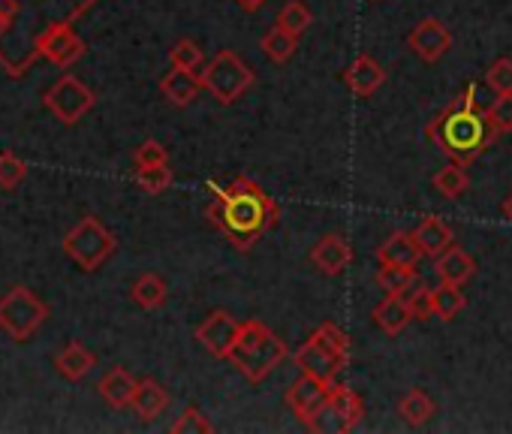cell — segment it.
I'll use <instances>...</instances> for the list:
<instances>
[{
	"instance_id": "obj_35",
	"label": "cell",
	"mask_w": 512,
	"mask_h": 434,
	"mask_svg": "<svg viewBox=\"0 0 512 434\" xmlns=\"http://www.w3.org/2000/svg\"><path fill=\"white\" fill-rule=\"evenodd\" d=\"M211 422L202 416V410H196V407H187L172 425H169V431L172 434H211Z\"/></svg>"
},
{
	"instance_id": "obj_36",
	"label": "cell",
	"mask_w": 512,
	"mask_h": 434,
	"mask_svg": "<svg viewBox=\"0 0 512 434\" xmlns=\"http://www.w3.org/2000/svg\"><path fill=\"white\" fill-rule=\"evenodd\" d=\"M485 82H488V88H494L497 94H512V61H509V58L494 61L491 70L485 73Z\"/></svg>"
},
{
	"instance_id": "obj_10",
	"label": "cell",
	"mask_w": 512,
	"mask_h": 434,
	"mask_svg": "<svg viewBox=\"0 0 512 434\" xmlns=\"http://www.w3.org/2000/svg\"><path fill=\"white\" fill-rule=\"evenodd\" d=\"M335 383L338 380H323V377H314L308 371H302V377L290 383V389H287V407L296 413V419L305 428L317 419V413L323 410V404L335 392Z\"/></svg>"
},
{
	"instance_id": "obj_27",
	"label": "cell",
	"mask_w": 512,
	"mask_h": 434,
	"mask_svg": "<svg viewBox=\"0 0 512 434\" xmlns=\"http://www.w3.org/2000/svg\"><path fill=\"white\" fill-rule=\"evenodd\" d=\"M467 187H470V178H467V166H461V163H449L434 175V190L446 199L464 196Z\"/></svg>"
},
{
	"instance_id": "obj_41",
	"label": "cell",
	"mask_w": 512,
	"mask_h": 434,
	"mask_svg": "<svg viewBox=\"0 0 512 434\" xmlns=\"http://www.w3.org/2000/svg\"><path fill=\"white\" fill-rule=\"evenodd\" d=\"M10 25H13V19H10V16H4V13H0V37H4V34L10 31Z\"/></svg>"
},
{
	"instance_id": "obj_26",
	"label": "cell",
	"mask_w": 512,
	"mask_h": 434,
	"mask_svg": "<svg viewBox=\"0 0 512 434\" xmlns=\"http://www.w3.org/2000/svg\"><path fill=\"white\" fill-rule=\"evenodd\" d=\"M263 52H266L269 61L287 64V61L299 52V37L290 34V31H284L281 25H275V28L263 37Z\"/></svg>"
},
{
	"instance_id": "obj_20",
	"label": "cell",
	"mask_w": 512,
	"mask_h": 434,
	"mask_svg": "<svg viewBox=\"0 0 512 434\" xmlns=\"http://www.w3.org/2000/svg\"><path fill=\"white\" fill-rule=\"evenodd\" d=\"M437 275L440 281H449V284H467L473 275H476V260L458 248V245H449L440 257H437Z\"/></svg>"
},
{
	"instance_id": "obj_2",
	"label": "cell",
	"mask_w": 512,
	"mask_h": 434,
	"mask_svg": "<svg viewBox=\"0 0 512 434\" xmlns=\"http://www.w3.org/2000/svg\"><path fill=\"white\" fill-rule=\"evenodd\" d=\"M497 136L500 133L491 124L488 109H482L476 100V85H467L428 127V139L461 166H470Z\"/></svg>"
},
{
	"instance_id": "obj_3",
	"label": "cell",
	"mask_w": 512,
	"mask_h": 434,
	"mask_svg": "<svg viewBox=\"0 0 512 434\" xmlns=\"http://www.w3.org/2000/svg\"><path fill=\"white\" fill-rule=\"evenodd\" d=\"M290 356L287 344L260 320H244L241 332L229 350V362L250 380V383H260L266 380L284 359Z\"/></svg>"
},
{
	"instance_id": "obj_21",
	"label": "cell",
	"mask_w": 512,
	"mask_h": 434,
	"mask_svg": "<svg viewBox=\"0 0 512 434\" xmlns=\"http://www.w3.org/2000/svg\"><path fill=\"white\" fill-rule=\"evenodd\" d=\"M97 365V356L88 350V347H82L79 341H70L58 356H55V368H58V374L61 377H67V380H82V377H88V371Z\"/></svg>"
},
{
	"instance_id": "obj_7",
	"label": "cell",
	"mask_w": 512,
	"mask_h": 434,
	"mask_svg": "<svg viewBox=\"0 0 512 434\" xmlns=\"http://www.w3.org/2000/svg\"><path fill=\"white\" fill-rule=\"evenodd\" d=\"M202 76V85L205 91L220 103V106H232L250 85H253V70L229 49L217 52L205 70L199 73Z\"/></svg>"
},
{
	"instance_id": "obj_39",
	"label": "cell",
	"mask_w": 512,
	"mask_h": 434,
	"mask_svg": "<svg viewBox=\"0 0 512 434\" xmlns=\"http://www.w3.org/2000/svg\"><path fill=\"white\" fill-rule=\"evenodd\" d=\"M0 13L10 16V19H16V13H19V0H0Z\"/></svg>"
},
{
	"instance_id": "obj_37",
	"label": "cell",
	"mask_w": 512,
	"mask_h": 434,
	"mask_svg": "<svg viewBox=\"0 0 512 434\" xmlns=\"http://www.w3.org/2000/svg\"><path fill=\"white\" fill-rule=\"evenodd\" d=\"M488 118L497 133H512V94H497V100L488 106Z\"/></svg>"
},
{
	"instance_id": "obj_42",
	"label": "cell",
	"mask_w": 512,
	"mask_h": 434,
	"mask_svg": "<svg viewBox=\"0 0 512 434\" xmlns=\"http://www.w3.org/2000/svg\"><path fill=\"white\" fill-rule=\"evenodd\" d=\"M503 217L512 224V193H509V196H506V202H503Z\"/></svg>"
},
{
	"instance_id": "obj_11",
	"label": "cell",
	"mask_w": 512,
	"mask_h": 434,
	"mask_svg": "<svg viewBox=\"0 0 512 434\" xmlns=\"http://www.w3.org/2000/svg\"><path fill=\"white\" fill-rule=\"evenodd\" d=\"M238 332H241V323H238L232 314L214 311V314H208V317L196 326V341H199L211 356L229 359V350H232Z\"/></svg>"
},
{
	"instance_id": "obj_9",
	"label": "cell",
	"mask_w": 512,
	"mask_h": 434,
	"mask_svg": "<svg viewBox=\"0 0 512 434\" xmlns=\"http://www.w3.org/2000/svg\"><path fill=\"white\" fill-rule=\"evenodd\" d=\"M365 416V404L362 398L344 386V383H335V392L329 395V401L323 404V410L317 413V419L308 425L311 431H329V434H344V431H353L359 425V419Z\"/></svg>"
},
{
	"instance_id": "obj_33",
	"label": "cell",
	"mask_w": 512,
	"mask_h": 434,
	"mask_svg": "<svg viewBox=\"0 0 512 434\" xmlns=\"http://www.w3.org/2000/svg\"><path fill=\"white\" fill-rule=\"evenodd\" d=\"M136 184L145 193H163L172 184V169L169 166H145L136 172Z\"/></svg>"
},
{
	"instance_id": "obj_16",
	"label": "cell",
	"mask_w": 512,
	"mask_h": 434,
	"mask_svg": "<svg viewBox=\"0 0 512 434\" xmlns=\"http://www.w3.org/2000/svg\"><path fill=\"white\" fill-rule=\"evenodd\" d=\"M425 254L419 251L416 239L410 233H392L380 248H377V263L380 266H401V269H419V260Z\"/></svg>"
},
{
	"instance_id": "obj_8",
	"label": "cell",
	"mask_w": 512,
	"mask_h": 434,
	"mask_svg": "<svg viewBox=\"0 0 512 434\" xmlns=\"http://www.w3.org/2000/svg\"><path fill=\"white\" fill-rule=\"evenodd\" d=\"M43 103L49 106V112L61 121V124H79L97 103L94 91L88 85H82L76 76H61L46 94Z\"/></svg>"
},
{
	"instance_id": "obj_23",
	"label": "cell",
	"mask_w": 512,
	"mask_h": 434,
	"mask_svg": "<svg viewBox=\"0 0 512 434\" xmlns=\"http://www.w3.org/2000/svg\"><path fill=\"white\" fill-rule=\"evenodd\" d=\"M169 407V392L157 383V380H139V386H136V395H133V410L139 413V419H145V422H151V419H157L163 410Z\"/></svg>"
},
{
	"instance_id": "obj_25",
	"label": "cell",
	"mask_w": 512,
	"mask_h": 434,
	"mask_svg": "<svg viewBox=\"0 0 512 434\" xmlns=\"http://www.w3.org/2000/svg\"><path fill=\"white\" fill-rule=\"evenodd\" d=\"M398 413H401V419H404L407 425L419 428V425H425V422L437 413V407H434V401H431L428 392L410 389V392L398 401Z\"/></svg>"
},
{
	"instance_id": "obj_12",
	"label": "cell",
	"mask_w": 512,
	"mask_h": 434,
	"mask_svg": "<svg viewBox=\"0 0 512 434\" xmlns=\"http://www.w3.org/2000/svg\"><path fill=\"white\" fill-rule=\"evenodd\" d=\"M407 46H410V52L419 55L425 64H437V61L449 52V46H452V34H449V28H446L440 19H422V22L410 31Z\"/></svg>"
},
{
	"instance_id": "obj_34",
	"label": "cell",
	"mask_w": 512,
	"mask_h": 434,
	"mask_svg": "<svg viewBox=\"0 0 512 434\" xmlns=\"http://www.w3.org/2000/svg\"><path fill=\"white\" fill-rule=\"evenodd\" d=\"M407 308L413 320H431L434 317V290L425 284H416V290L407 293Z\"/></svg>"
},
{
	"instance_id": "obj_38",
	"label": "cell",
	"mask_w": 512,
	"mask_h": 434,
	"mask_svg": "<svg viewBox=\"0 0 512 434\" xmlns=\"http://www.w3.org/2000/svg\"><path fill=\"white\" fill-rule=\"evenodd\" d=\"M169 163V154L160 142L154 139H145L139 148H136V169H145V166H166Z\"/></svg>"
},
{
	"instance_id": "obj_40",
	"label": "cell",
	"mask_w": 512,
	"mask_h": 434,
	"mask_svg": "<svg viewBox=\"0 0 512 434\" xmlns=\"http://www.w3.org/2000/svg\"><path fill=\"white\" fill-rule=\"evenodd\" d=\"M235 4H238V10H244V13H256V10H260V7L266 4V0H235Z\"/></svg>"
},
{
	"instance_id": "obj_19",
	"label": "cell",
	"mask_w": 512,
	"mask_h": 434,
	"mask_svg": "<svg viewBox=\"0 0 512 434\" xmlns=\"http://www.w3.org/2000/svg\"><path fill=\"white\" fill-rule=\"evenodd\" d=\"M413 239H416V245H419V251L425 257L437 260L452 245V230H449L446 221H440V217L428 214V217H422V224L413 230Z\"/></svg>"
},
{
	"instance_id": "obj_18",
	"label": "cell",
	"mask_w": 512,
	"mask_h": 434,
	"mask_svg": "<svg viewBox=\"0 0 512 434\" xmlns=\"http://www.w3.org/2000/svg\"><path fill=\"white\" fill-rule=\"evenodd\" d=\"M136 386H139V380L127 371V368H109L106 374H103V380H100V395H103V401L109 404V407H115V410H124V407H133V395H136Z\"/></svg>"
},
{
	"instance_id": "obj_6",
	"label": "cell",
	"mask_w": 512,
	"mask_h": 434,
	"mask_svg": "<svg viewBox=\"0 0 512 434\" xmlns=\"http://www.w3.org/2000/svg\"><path fill=\"white\" fill-rule=\"evenodd\" d=\"M49 320V305L28 287H13L0 296V329L13 341H28Z\"/></svg>"
},
{
	"instance_id": "obj_4",
	"label": "cell",
	"mask_w": 512,
	"mask_h": 434,
	"mask_svg": "<svg viewBox=\"0 0 512 434\" xmlns=\"http://www.w3.org/2000/svg\"><path fill=\"white\" fill-rule=\"evenodd\" d=\"M347 362H350V338L335 323H323L296 350V365L323 380H338V374L347 368Z\"/></svg>"
},
{
	"instance_id": "obj_1",
	"label": "cell",
	"mask_w": 512,
	"mask_h": 434,
	"mask_svg": "<svg viewBox=\"0 0 512 434\" xmlns=\"http://www.w3.org/2000/svg\"><path fill=\"white\" fill-rule=\"evenodd\" d=\"M211 190L217 193L214 202L208 205V221L238 248V251H247L256 245L263 233H269L278 217H281V208L278 202L256 184L253 178H244L238 175L232 184L226 187H217L211 184Z\"/></svg>"
},
{
	"instance_id": "obj_15",
	"label": "cell",
	"mask_w": 512,
	"mask_h": 434,
	"mask_svg": "<svg viewBox=\"0 0 512 434\" xmlns=\"http://www.w3.org/2000/svg\"><path fill=\"white\" fill-rule=\"evenodd\" d=\"M344 82H347V88H350L359 100H365V97H371V94H377V91L383 88L386 70H383L371 55H359V58L344 70Z\"/></svg>"
},
{
	"instance_id": "obj_29",
	"label": "cell",
	"mask_w": 512,
	"mask_h": 434,
	"mask_svg": "<svg viewBox=\"0 0 512 434\" xmlns=\"http://www.w3.org/2000/svg\"><path fill=\"white\" fill-rule=\"evenodd\" d=\"M416 284V269L401 266H380L377 269V287L389 296H407Z\"/></svg>"
},
{
	"instance_id": "obj_22",
	"label": "cell",
	"mask_w": 512,
	"mask_h": 434,
	"mask_svg": "<svg viewBox=\"0 0 512 434\" xmlns=\"http://www.w3.org/2000/svg\"><path fill=\"white\" fill-rule=\"evenodd\" d=\"M374 323L386 332V335H401L404 332V326L413 320L410 317V308H407V296H389L386 293V299L374 308Z\"/></svg>"
},
{
	"instance_id": "obj_14",
	"label": "cell",
	"mask_w": 512,
	"mask_h": 434,
	"mask_svg": "<svg viewBox=\"0 0 512 434\" xmlns=\"http://www.w3.org/2000/svg\"><path fill=\"white\" fill-rule=\"evenodd\" d=\"M311 263H314L323 275H341V272H347L350 263H353V245H350L344 236L329 233V236H323V239L314 245Z\"/></svg>"
},
{
	"instance_id": "obj_17",
	"label": "cell",
	"mask_w": 512,
	"mask_h": 434,
	"mask_svg": "<svg viewBox=\"0 0 512 434\" xmlns=\"http://www.w3.org/2000/svg\"><path fill=\"white\" fill-rule=\"evenodd\" d=\"M202 88H205V85H202V76H196L193 70H181V67H172V70L160 79V94H163L172 106H190Z\"/></svg>"
},
{
	"instance_id": "obj_13",
	"label": "cell",
	"mask_w": 512,
	"mask_h": 434,
	"mask_svg": "<svg viewBox=\"0 0 512 434\" xmlns=\"http://www.w3.org/2000/svg\"><path fill=\"white\" fill-rule=\"evenodd\" d=\"M37 49H40V55H46L52 64H58V67H70V64H76L82 55H85V43L73 34V28H67V25H52V28H46L43 31V37L37 40Z\"/></svg>"
},
{
	"instance_id": "obj_5",
	"label": "cell",
	"mask_w": 512,
	"mask_h": 434,
	"mask_svg": "<svg viewBox=\"0 0 512 434\" xmlns=\"http://www.w3.org/2000/svg\"><path fill=\"white\" fill-rule=\"evenodd\" d=\"M115 248H118L115 236L97 221V217H82V221L64 236V254L82 272H97L115 254Z\"/></svg>"
},
{
	"instance_id": "obj_24",
	"label": "cell",
	"mask_w": 512,
	"mask_h": 434,
	"mask_svg": "<svg viewBox=\"0 0 512 434\" xmlns=\"http://www.w3.org/2000/svg\"><path fill=\"white\" fill-rule=\"evenodd\" d=\"M130 296H133V302H136L139 308H145V311H157V308L166 302L169 287H166V281H163L160 275L145 272V275H139V278H136V284H133Z\"/></svg>"
},
{
	"instance_id": "obj_31",
	"label": "cell",
	"mask_w": 512,
	"mask_h": 434,
	"mask_svg": "<svg viewBox=\"0 0 512 434\" xmlns=\"http://www.w3.org/2000/svg\"><path fill=\"white\" fill-rule=\"evenodd\" d=\"M25 178H28V163L13 151H0V187L16 190Z\"/></svg>"
},
{
	"instance_id": "obj_32",
	"label": "cell",
	"mask_w": 512,
	"mask_h": 434,
	"mask_svg": "<svg viewBox=\"0 0 512 434\" xmlns=\"http://www.w3.org/2000/svg\"><path fill=\"white\" fill-rule=\"evenodd\" d=\"M169 61L172 67H181V70H199L202 67V49L193 43V40H178L169 52Z\"/></svg>"
},
{
	"instance_id": "obj_28",
	"label": "cell",
	"mask_w": 512,
	"mask_h": 434,
	"mask_svg": "<svg viewBox=\"0 0 512 434\" xmlns=\"http://www.w3.org/2000/svg\"><path fill=\"white\" fill-rule=\"evenodd\" d=\"M464 305H467V299H464V293H461V284H449V281H443L437 290H434V317H440V320H455L461 311H464Z\"/></svg>"
},
{
	"instance_id": "obj_30",
	"label": "cell",
	"mask_w": 512,
	"mask_h": 434,
	"mask_svg": "<svg viewBox=\"0 0 512 434\" xmlns=\"http://www.w3.org/2000/svg\"><path fill=\"white\" fill-rule=\"evenodd\" d=\"M311 19H314V16H311V10H308L305 0H287L284 10H281L278 19H275V25H281L284 31L302 37V34L311 28Z\"/></svg>"
}]
</instances>
